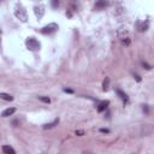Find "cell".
<instances>
[{"label": "cell", "mask_w": 154, "mask_h": 154, "mask_svg": "<svg viewBox=\"0 0 154 154\" xmlns=\"http://www.w3.org/2000/svg\"><path fill=\"white\" fill-rule=\"evenodd\" d=\"M14 16L23 23H25L28 20V14H26V10L20 5V4H17L16 5V8H14Z\"/></svg>", "instance_id": "6da1fadb"}, {"label": "cell", "mask_w": 154, "mask_h": 154, "mask_svg": "<svg viewBox=\"0 0 154 154\" xmlns=\"http://www.w3.org/2000/svg\"><path fill=\"white\" fill-rule=\"evenodd\" d=\"M25 45H26V48H28L29 51H32V52L38 51L40 47H41L40 42H38L35 37H28V38L25 40Z\"/></svg>", "instance_id": "7a4b0ae2"}, {"label": "cell", "mask_w": 154, "mask_h": 154, "mask_svg": "<svg viewBox=\"0 0 154 154\" xmlns=\"http://www.w3.org/2000/svg\"><path fill=\"white\" fill-rule=\"evenodd\" d=\"M58 29H59V26H58L57 23H49L48 25L43 26L40 31H41V34H43V35H51V34L55 32Z\"/></svg>", "instance_id": "3957f363"}, {"label": "cell", "mask_w": 154, "mask_h": 154, "mask_svg": "<svg viewBox=\"0 0 154 154\" xmlns=\"http://www.w3.org/2000/svg\"><path fill=\"white\" fill-rule=\"evenodd\" d=\"M34 12H35V14H36L37 18H41V17L43 16V13H45V6H43V5L35 6V7H34Z\"/></svg>", "instance_id": "277c9868"}, {"label": "cell", "mask_w": 154, "mask_h": 154, "mask_svg": "<svg viewBox=\"0 0 154 154\" xmlns=\"http://www.w3.org/2000/svg\"><path fill=\"white\" fill-rule=\"evenodd\" d=\"M108 5L107 0H96L95 2V10H102Z\"/></svg>", "instance_id": "5b68a950"}, {"label": "cell", "mask_w": 154, "mask_h": 154, "mask_svg": "<svg viewBox=\"0 0 154 154\" xmlns=\"http://www.w3.org/2000/svg\"><path fill=\"white\" fill-rule=\"evenodd\" d=\"M108 105H109V101H108V100H103V101H101V102L97 105V112H103V111L107 108Z\"/></svg>", "instance_id": "8992f818"}, {"label": "cell", "mask_w": 154, "mask_h": 154, "mask_svg": "<svg viewBox=\"0 0 154 154\" xmlns=\"http://www.w3.org/2000/svg\"><path fill=\"white\" fill-rule=\"evenodd\" d=\"M116 91H117V94L119 95V97L123 100V102H124V103H128V102H129V97H128V95H126V94H125L123 90H120V89H117Z\"/></svg>", "instance_id": "52a82bcc"}, {"label": "cell", "mask_w": 154, "mask_h": 154, "mask_svg": "<svg viewBox=\"0 0 154 154\" xmlns=\"http://www.w3.org/2000/svg\"><path fill=\"white\" fill-rule=\"evenodd\" d=\"M14 112H16V108H14V107H8V108H6L5 111H2L1 117H8V116H12Z\"/></svg>", "instance_id": "ba28073f"}, {"label": "cell", "mask_w": 154, "mask_h": 154, "mask_svg": "<svg viewBox=\"0 0 154 154\" xmlns=\"http://www.w3.org/2000/svg\"><path fill=\"white\" fill-rule=\"evenodd\" d=\"M2 152L6 154H14L16 153V150L10 146H2Z\"/></svg>", "instance_id": "9c48e42d"}, {"label": "cell", "mask_w": 154, "mask_h": 154, "mask_svg": "<svg viewBox=\"0 0 154 154\" xmlns=\"http://www.w3.org/2000/svg\"><path fill=\"white\" fill-rule=\"evenodd\" d=\"M0 99H2L5 101H12L13 100V96L10 95V94H6V93H0Z\"/></svg>", "instance_id": "30bf717a"}, {"label": "cell", "mask_w": 154, "mask_h": 154, "mask_svg": "<svg viewBox=\"0 0 154 154\" xmlns=\"http://www.w3.org/2000/svg\"><path fill=\"white\" fill-rule=\"evenodd\" d=\"M58 123H59V119H54V122H52V123H49V124H45V125H43V129H51V128L55 126Z\"/></svg>", "instance_id": "8fae6325"}, {"label": "cell", "mask_w": 154, "mask_h": 154, "mask_svg": "<svg viewBox=\"0 0 154 154\" xmlns=\"http://www.w3.org/2000/svg\"><path fill=\"white\" fill-rule=\"evenodd\" d=\"M108 84H109V78L106 77V78L103 79V83H102V90H103V91H106V90L108 89Z\"/></svg>", "instance_id": "7c38bea8"}, {"label": "cell", "mask_w": 154, "mask_h": 154, "mask_svg": "<svg viewBox=\"0 0 154 154\" xmlns=\"http://www.w3.org/2000/svg\"><path fill=\"white\" fill-rule=\"evenodd\" d=\"M38 99H40L42 102H46V103H49V102H51V99L47 97V96H38Z\"/></svg>", "instance_id": "4fadbf2b"}, {"label": "cell", "mask_w": 154, "mask_h": 154, "mask_svg": "<svg viewBox=\"0 0 154 154\" xmlns=\"http://www.w3.org/2000/svg\"><path fill=\"white\" fill-rule=\"evenodd\" d=\"M51 4H52L53 8H57L59 6V0H51Z\"/></svg>", "instance_id": "5bb4252c"}, {"label": "cell", "mask_w": 154, "mask_h": 154, "mask_svg": "<svg viewBox=\"0 0 154 154\" xmlns=\"http://www.w3.org/2000/svg\"><path fill=\"white\" fill-rule=\"evenodd\" d=\"M147 24H144V23H142V24H140V30L141 31H144V30H147Z\"/></svg>", "instance_id": "9a60e30c"}, {"label": "cell", "mask_w": 154, "mask_h": 154, "mask_svg": "<svg viewBox=\"0 0 154 154\" xmlns=\"http://www.w3.org/2000/svg\"><path fill=\"white\" fill-rule=\"evenodd\" d=\"M142 66L146 69V70H150L152 69V66L149 65V64H147V63H144V61H142Z\"/></svg>", "instance_id": "2e32d148"}, {"label": "cell", "mask_w": 154, "mask_h": 154, "mask_svg": "<svg viewBox=\"0 0 154 154\" xmlns=\"http://www.w3.org/2000/svg\"><path fill=\"white\" fill-rule=\"evenodd\" d=\"M64 91H65V93H70V94L73 93V90H72V89H69V88H64Z\"/></svg>", "instance_id": "e0dca14e"}, {"label": "cell", "mask_w": 154, "mask_h": 154, "mask_svg": "<svg viewBox=\"0 0 154 154\" xmlns=\"http://www.w3.org/2000/svg\"><path fill=\"white\" fill-rule=\"evenodd\" d=\"M134 77L136 78V81H137V82H141V77H140L138 75H134Z\"/></svg>", "instance_id": "ac0fdd59"}, {"label": "cell", "mask_w": 154, "mask_h": 154, "mask_svg": "<svg viewBox=\"0 0 154 154\" xmlns=\"http://www.w3.org/2000/svg\"><path fill=\"white\" fill-rule=\"evenodd\" d=\"M76 135L82 136V135H83V131H82V130H77V131H76Z\"/></svg>", "instance_id": "d6986e66"}, {"label": "cell", "mask_w": 154, "mask_h": 154, "mask_svg": "<svg viewBox=\"0 0 154 154\" xmlns=\"http://www.w3.org/2000/svg\"><path fill=\"white\" fill-rule=\"evenodd\" d=\"M143 111H144L146 113H148V105H144V106H143Z\"/></svg>", "instance_id": "ffe728a7"}, {"label": "cell", "mask_w": 154, "mask_h": 154, "mask_svg": "<svg viewBox=\"0 0 154 154\" xmlns=\"http://www.w3.org/2000/svg\"><path fill=\"white\" fill-rule=\"evenodd\" d=\"M100 131H101V132H106V134H108V132H109V130H108V129H100Z\"/></svg>", "instance_id": "44dd1931"}, {"label": "cell", "mask_w": 154, "mask_h": 154, "mask_svg": "<svg viewBox=\"0 0 154 154\" xmlns=\"http://www.w3.org/2000/svg\"><path fill=\"white\" fill-rule=\"evenodd\" d=\"M0 32H1V30H0Z\"/></svg>", "instance_id": "7402d4cb"}]
</instances>
